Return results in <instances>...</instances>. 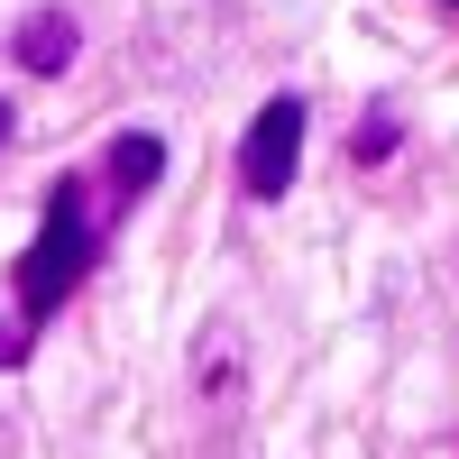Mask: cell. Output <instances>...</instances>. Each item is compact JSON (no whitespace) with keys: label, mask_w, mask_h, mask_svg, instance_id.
I'll return each instance as SVG.
<instances>
[{"label":"cell","mask_w":459,"mask_h":459,"mask_svg":"<svg viewBox=\"0 0 459 459\" xmlns=\"http://www.w3.org/2000/svg\"><path fill=\"white\" fill-rule=\"evenodd\" d=\"M83 184H92V175H65L56 194H47V230H37L28 257H19V313H28V322L65 313V294L83 285L92 257H101V212H92Z\"/></svg>","instance_id":"cell-1"},{"label":"cell","mask_w":459,"mask_h":459,"mask_svg":"<svg viewBox=\"0 0 459 459\" xmlns=\"http://www.w3.org/2000/svg\"><path fill=\"white\" fill-rule=\"evenodd\" d=\"M294 166H303V101H294V92H276V101L257 110L248 147H239V194H248V203H285Z\"/></svg>","instance_id":"cell-2"},{"label":"cell","mask_w":459,"mask_h":459,"mask_svg":"<svg viewBox=\"0 0 459 459\" xmlns=\"http://www.w3.org/2000/svg\"><path fill=\"white\" fill-rule=\"evenodd\" d=\"M74 47H83L74 10H28V19H19V37H10L19 74H65V65H74Z\"/></svg>","instance_id":"cell-3"},{"label":"cell","mask_w":459,"mask_h":459,"mask_svg":"<svg viewBox=\"0 0 459 459\" xmlns=\"http://www.w3.org/2000/svg\"><path fill=\"white\" fill-rule=\"evenodd\" d=\"M157 175H166V138H157V129H129V138H110V203H138V194H157Z\"/></svg>","instance_id":"cell-4"},{"label":"cell","mask_w":459,"mask_h":459,"mask_svg":"<svg viewBox=\"0 0 459 459\" xmlns=\"http://www.w3.org/2000/svg\"><path fill=\"white\" fill-rule=\"evenodd\" d=\"M395 138H404V129H395V110H368V120L350 129V166H386V157H395Z\"/></svg>","instance_id":"cell-5"},{"label":"cell","mask_w":459,"mask_h":459,"mask_svg":"<svg viewBox=\"0 0 459 459\" xmlns=\"http://www.w3.org/2000/svg\"><path fill=\"white\" fill-rule=\"evenodd\" d=\"M28 331H37L28 313H19V322H0V368H19V359H28Z\"/></svg>","instance_id":"cell-6"},{"label":"cell","mask_w":459,"mask_h":459,"mask_svg":"<svg viewBox=\"0 0 459 459\" xmlns=\"http://www.w3.org/2000/svg\"><path fill=\"white\" fill-rule=\"evenodd\" d=\"M10 129H19V110H10V101H0V138H10Z\"/></svg>","instance_id":"cell-7"}]
</instances>
